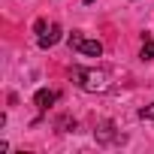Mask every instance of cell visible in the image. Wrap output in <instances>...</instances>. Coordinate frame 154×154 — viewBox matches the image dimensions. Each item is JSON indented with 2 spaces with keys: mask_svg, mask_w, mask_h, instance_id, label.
Instances as JSON below:
<instances>
[{
  "mask_svg": "<svg viewBox=\"0 0 154 154\" xmlns=\"http://www.w3.org/2000/svg\"><path fill=\"white\" fill-rule=\"evenodd\" d=\"M72 82L88 94H106L112 88L109 75L103 69H91V66H72Z\"/></svg>",
  "mask_w": 154,
  "mask_h": 154,
  "instance_id": "obj_1",
  "label": "cell"
},
{
  "mask_svg": "<svg viewBox=\"0 0 154 154\" xmlns=\"http://www.w3.org/2000/svg\"><path fill=\"white\" fill-rule=\"evenodd\" d=\"M66 42H69V48H75V51L85 54V57H100V54H103V42H100V39H88V36H82L79 30H72V33L66 36Z\"/></svg>",
  "mask_w": 154,
  "mask_h": 154,
  "instance_id": "obj_2",
  "label": "cell"
},
{
  "mask_svg": "<svg viewBox=\"0 0 154 154\" xmlns=\"http://www.w3.org/2000/svg\"><path fill=\"white\" fill-rule=\"evenodd\" d=\"M33 30L39 33V39H36V42H39V48H51V45L60 39V24H45V21L39 18Z\"/></svg>",
  "mask_w": 154,
  "mask_h": 154,
  "instance_id": "obj_3",
  "label": "cell"
},
{
  "mask_svg": "<svg viewBox=\"0 0 154 154\" xmlns=\"http://www.w3.org/2000/svg\"><path fill=\"white\" fill-rule=\"evenodd\" d=\"M94 136H97V142H103V145H112V142L121 139V136L115 133V124H112V121H103V124L94 130Z\"/></svg>",
  "mask_w": 154,
  "mask_h": 154,
  "instance_id": "obj_4",
  "label": "cell"
},
{
  "mask_svg": "<svg viewBox=\"0 0 154 154\" xmlns=\"http://www.w3.org/2000/svg\"><path fill=\"white\" fill-rule=\"evenodd\" d=\"M51 103H57V91L39 88V91H36V97H33V106H36L39 112H48V106H51Z\"/></svg>",
  "mask_w": 154,
  "mask_h": 154,
  "instance_id": "obj_5",
  "label": "cell"
},
{
  "mask_svg": "<svg viewBox=\"0 0 154 154\" xmlns=\"http://www.w3.org/2000/svg\"><path fill=\"white\" fill-rule=\"evenodd\" d=\"M54 127H57L60 133H72V130H75V118L63 115V118H57V121H54Z\"/></svg>",
  "mask_w": 154,
  "mask_h": 154,
  "instance_id": "obj_6",
  "label": "cell"
},
{
  "mask_svg": "<svg viewBox=\"0 0 154 154\" xmlns=\"http://www.w3.org/2000/svg\"><path fill=\"white\" fill-rule=\"evenodd\" d=\"M139 57H142V60H151V57H154V39H151V36H145V39H142Z\"/></svg>",
  "mask_w": 154,
  "mask_h": 154,
  "instance_id": "obj_7",
  "label": "cell"
},
{
  "mask_svg": "<svg viewBox=\"0 0 154 154\" xmlns=\"http://www.w3.org/2000/svg\"><path fill=\"white\" fill-rule=\"evenodd\" d=\"M139 118H148V121H154V103H151V106H145V109H139Z\"/></svg>",
  "mask_w": 154,
  "mask_h": 154,
  "instance_id": "obj_8",
  "label": "cell"
},
{
  "mask_svg": "<svg viewBox=\"0 0 154 154\" xmlns=\"http://www.w3.org/2000/svg\"><path fill=\"white\" fill-rule=\"evenodd\" d=\"M82 3H94V0H82Z\"/></svg>",
  "mask_w": 154,
  "mask_h": 154,
  "instance_id": "obj_9",
  "label": "cell"
}]
</instances>
